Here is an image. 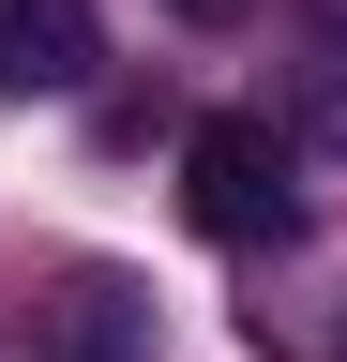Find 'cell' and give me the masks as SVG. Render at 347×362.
<instances>
[{
  "instance_id": "5b68a950",
  "label": "cell",
  "mask_w": 347,
  "mask_h": 362,
  "mask_svg": "<svg viewBox=\"0 0 347 362\" xmlns=\"http://www.w3.org/2000/svg\"><path fill=\"white\" fill-rule=\"evenodd\" d=\"M182 16H242V0H182Z\"/></svg>"
},
{
  "instance_id": "3957f363",
  "label": "cell",
  "mask_w": 347,
  "mask_h": 362,
  "mask_svg": "<svg viewBox=\"0 0 347 362\" xmlns=\"http://www.w3.org/2000/svg\"><path fill=\"white\" fill-rule=\"evenodd\" d=\"M106 16L91 0H0V90H91Z\"/></svg>"
},
{
  "instance_id": "7a4b0ae2",
  "label": "cell",
  "mask_w": 347,
  "mask_h": 362,
  "mask_svg": "<svg viewBox=\"0 0 347 362\" xmlns=\"http://www.w3.org/2000/svg\"><path fill=\"white\" fill-rule=\"evenodd\" d=\"M257 347L272 362H347V242H302L287 287H257Z\"/></svg>"
},
{
  "instance_id": "6da1fadb",
  "label": "cell",
  "mask_w": 347,
  "mask_h": 362,
  "mask_svg": "<svg viewBox=\"0 0 347 362\" xmlns=\"http://www.w3.org/2000/svg\"><path fill=\"white\" fill-rule=\"evenodd\" d=\"M182 211L211 226V242H302V151H287V136L272 121H257V106H211L196 136H182Z\"/></svg>"
},
{
  "instance_id": "277c9868",
  "label": "cell",
  "mask_w": 347,
  "mask_h": 362,
  "mask_svg": "<svg viewBox=\"0 0 347 362\" xmlns=\"http://www.w3.org/2000/svg\"><path fill=\"white\" fill-rule=\"evenodd\" d=\"M61 362H151V287L136 272H76L61 287Z\"/></svg>"
}]
</instances>
